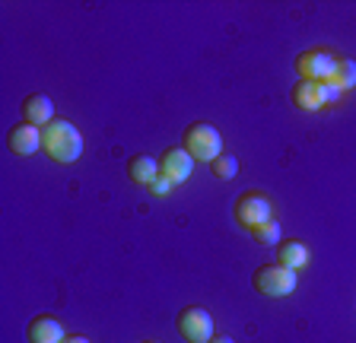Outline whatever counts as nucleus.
Here are the masks:
<instances>
[{"label":"nucleus","mask_w":356,"mask_h":343,"mask_svg":"<svg viewBox=\"0 0 356 343\" xmlns=\"http://www.w3.org/2000/svg\"><path fill=\"white\" fill-rule=\"evenodd\" d=\"M42 149L51 162L70 165L83 156V134L70 124V121L54 118L51 124L42 127Z\"/></svg>","instance_id":"nucleus-1"},{"label":"nucleus","mask_w":356,"mask_h":343,"mask_svg":"<svg viewBox=\"0 0 356 343\" xmlns=\"http://www.w3.org/2000/svg\"><path fill=\"white\" fill-rule=\"evenodd\" d=\"M296 283H299L296 270L283 267V264H277V261L274 264H261V267L254 270V276H252V286L267 299L293 296V292H296Z\"/></svg>","instance_id":"nucleus-2"},{"label":"nucleus","mask_w":356,"mask_h":343,"mask_svg":"<svg viewBox=\"0 0 356 343\" xmlns=\"http://www.w3.org/2000/svg\"><path fill=\"white\" fill-rule=\"evenodd\" d=\"M181 147L194 156V162H207L210 165L222 153V137L213 124H207V121H194V124L185 131V143H181Z\"/></svg>","instance_id":"nucleus-3"},{"label":"nucleus","mask_w":356,"mask_h":343,"mask_svg":"<svg viewBox=\"0 0 356 343\" xmlns=\"http://www.w3.org/2000/svg\"><path fill=\"white\" fill-rule=\"evenodd\" d=\"M175 328L188 343H210L216 337L213 334V315H210L207 308H200V306L181 308L178 318H175Z\"/></svg>","instance_id":"nucleus-4"},{"label":"nucleus","mask_w":356,"mask_h":343,"mask_svg":"<svg viewBox=\"0 0 356 343\" xmlns=\"http://www.w3.org/2000/svg\"><path fill=\"white\" fill-rule=\"evenodd\" d=\"M274 210H270V201H267L264 194H258V191H245V194H238V201L232 203V217H236L238 226H245V229H258L261 223H267Z\"/></svg>","instance_id":"nucleus-5"},{"label":"nucleus","mask_w":356,"mask_h":343,"mask_svg":"<svg viewBox=\"0 0 356 343\" xmlns=\"http://www.w3.org/2000/svg\"><path fill=\"white\" fill-rule=\"evenodd\" d=\"M337 67V58H334L327 48H309L296 58V70L299 80H312V83H327L334 76Z\"/></svg>","instance_id":"nucleus-6"},{"label":"nucleus","mask_w":356,"mask_h":343,"mask_svg":"<svg viewBox=\"0 0 356 343\" xmlns=\"http://www.w3.org/2000/svg\"><path fill=\"white\" fill-rule=\"evenodd\" d=\"M159 172H163V175L172 181V185H181V181L191 178L194 156L188 153L185 147H169L163 156H159Z\"/></svg>","instance_id":"nucleus-7"},{"label":"nucleus","mask_w":356,"mask_h":343,"mask_svg":"<svg viewBox=\"0 0 356 343\" xmlns=\"http://www.w3.org/2000/svg\"><path fill=\"white\" fill-rule=\"evenodd\" d=\"M7 147L16 156H32V153H38V149H42V127L19 121L16 127L7 131Z\"/></svg>","instance_id":"nucleus-8"},{"label":"nucleus","mask_w":356,"mask_h":343,"mask_svg":"<svg viewBox=\"0 0 356 343\" xmlns=\"http://www.w3.org/2000/svg\"><path fill=\"white\" fill-rule=\"evenodd\" d=\"M19 115L26 124H35V127H44L54 121V102L44 92H29V96L22 99L19 105Z\"/></svg>","instance_id":"nucleus-9"},{"label":"nucleus","mask_w":356,"mask_h":343,"mask_svg":"<svg viewBox=\"0 0 356 343\" xmlns=\"http://www.w3.org/2000/svg\"><path fill=\"white\" fill-rule=\"evenodd\" d=\"M26 337L29 343H64L67 334H64V324H60L54 315H35L26 328Z\"/></svg>","instance_id":"nucleus-10"},{"label":"nucleus","mask_w":356,"mask_h":343,"mask_svg":"<svg viewBox=\"0 0 356 343\" xmlns=\"http://www.w3.org/2000/svg\"><path fill=\"white\" fill-rule=\"evenodd\" d=\"M277 264H283V267L299 274V270L309 264V248H305L299 239H283L280 245H277Z\"/></svg>","instance_id":"nucleus-11"},{"label":"nucleus","mask_w":356,"mask_h":343,"mask_svg":"<svg viewBox=\"0 0 356 343\" xmlns=\"http://www.w3.org/2000/svg\"><path fill=\"white\" fill-rule=\"evenodd\" d=\"M159 175V159L147 156V153H137V156L127 159V178L134 181V185H143L147 187L149 181Z\"/></svg>","instance_id":"nucleus-12"},{"label":"nucleus","mask_w":356,"mask_h":343,"mask_svg":"<svg viewBox=\"0 0 356 343\" xmlns=\"http://www.w3.org/2000/svg\"><path fill=\"white\" fill-rule=\"evenodd\" d=\"M293 105H296L299 112H318L325 99H321V86L312 80H299L293 86Z\"/></svg>","instance_id":"nucleus-13"},{"label":"nucleus","mask_w":356,"mask_h":343,"mask_svg":"<svg viewBox=\"0 0 356 343\" xmlns=\"http://www.w3.org/2000/svg\"><path fill=\"white\" fill-rule=\"evenodd\" d=\"M331 83H334V86H341V90H353V86H356V60L337 58V67H334Z\"/></svg>","instance_id":"nucleus-14"},{"label":"nucleus","mask_w":356,"mask_h":343,"mask_svg":"<svg viewBox=\"0 0 356 343\" xmlns=\"http://www.w3.org/2000/svg\"><path fill=\"white\" fill-rule=\"evenodd\" d=\"M210 172H213L216 178L229 181V178H236V175H238V159L232 156V153H220V156L210 162Z\"/></svg>","instance_id":"nucleus-15"},{"label":"nucleus","mask_w":356,"mask_h":343,"mask_svg":"<svg viewBox=\"0 0 356 343\" xmlns=\"http://www.w3.org/2000/svg\"><path fill=\"white\" fill-rule=\"evenodd\" d=\"M252 235L258 245H280V223H277V219H267L258 229H252Z\"/></svg>","instance_id":"nucleus-16"},{"label":"nucleus","mask_w":356,"mask_h":343,"mask_svg":"<svg viewBox=\"0 0 356 343\" xmlns=\"http://www.w3.org/2000/svg\"><path fill=\"white\" fill-rule=\"evenodd\" d=\"M172 187H175V185H172V181L163 175V172H159V175H156V178L147 185V191H149L153 197H165V194H172Z\"/></svg>","instance_id":"nucleus-17"},{"label":"nucleus","mask_w":356,"mask_h":343,"mask_svg":"<svg viewBox=\"0 0 356 343\" xmlns=\"http://www.w3.org/2000/svg\"><path fill=\"white\" fill-rule=\"evenodd\" d=\"M318 86H321V99H325V105H327V102H337V99L343 96V90H341V86H334L331 80H327V83H318Z\"/></svg>","instance_id":"nucleus-18"},{"label":"nucleus","mask_w":356,"mask_h":343,"mask_svg":"<svg viewBox=\"0 0 356 343\" xmlns=\"http://www.w3.org/2000/svg\"><path fill=\"white\" fill-rule=\"evenodd\" d=\"M210 343H236V340H232V337H222V334H216Z\"/></svg>","instance_id":"nucleus-19"},{"label":"nucleus","mask_w":356,"mask_h":343,"mask_svg":"<svg viewBox=\"0 0 356 343\" xmlns=\"http://www.w3.org/2000/svg\"><path fill=\"white\" fill-rule=\"evenodd\" d=\"M64 343H89V340H86V337H80V334H76V337H67Z\"/></svg>","instance_id":"nucleus-20"},{"label":"nucleus","mask_w":356,"mask_h":343,"mask_svg":"<svg viewBox=\"0 0 356 343\" xmlns=\"http://www.w3.org/2000/svg\"><path fill=\"white\" fill-rule=\"evenodd\" d=\"M140 343H159V340H140Z\"/></svg>","instance_id":"nucleus-21"}]
</instances>
